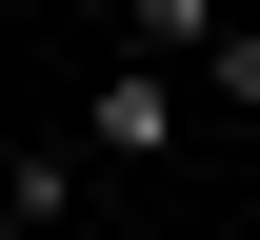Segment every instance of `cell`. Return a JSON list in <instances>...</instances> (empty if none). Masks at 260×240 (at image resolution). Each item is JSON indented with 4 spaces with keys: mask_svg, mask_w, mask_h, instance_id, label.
I'll list each match as a JSON object with an SVG mask.
<instances>
[{
    "mask_svg": "<svg viewBox=\"0 0 260 240\" xmlns=\"http://www.w3.org/2000/svg\"><path fill=\"white\" fill-rule=\"evenodd\" d=\"M160 140H180V80L120 60V80H100V160H160Z\"/></svg>",
    "mask_w": 260,
    "mask_h": 240,
    "instance_id": "cell-1",
    "label": "cell"
},
{
    "mask_svg": "<svg viewBox=\"0 0 260 240\" xmlns=\"http://www.w3.org/2000/svg\"><path fill=\"white\" fill-rule=\"evenodd\" d=\"M60 200H80V160H0V240H40Z\"/></svg>",
    "mask_w": 260,
    "mask_h": 240,
    "instance_id": "cell-2",
    "label": "cell"
},
{
    "mask_svg": "<svg viewBox=\"0 0 260 240\" xmlns=\"http://www.w3.org/2000/svg\"><path fill=\"white\" fill-rule=\"evenodd\" d=\"M140 40H180V60H200V40H220V0H140Z\"/></svg>",
    "mask_w": 260,
    "mask_h": 240,
    "instance_id": "cell-3",
    "label": "cell"
}]
</instances>
